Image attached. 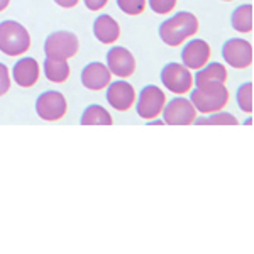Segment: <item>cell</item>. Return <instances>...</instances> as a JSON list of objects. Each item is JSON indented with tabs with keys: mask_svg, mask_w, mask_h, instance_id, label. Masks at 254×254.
Here are the masks:
<instances>
[{
	"mask_svg": "<svg viewBox=\"0 0 254 254\" xmlns=\"http://www.w3.org/2000/svg\"><path fill=\"white\" fill-rule=\"evenodd\" d=\"M198 20L191 12H178L159 26V38L168 46H180L196 34Z\"/></svg>",
	"mask_w": 254,
	"mask_h": 254,
	"instance_id": "obj_1",
	"label": "cell"
},
{
	"mask_svg": "<svg viewBox=\"0 0 254 254\" xmlns=\"http://www.w3.org/2000/svg\"><path fill=\"white\" fill-rule=\"evenodd\" d=\"M190 102L193 104L196 112L200 114H214L222 110L229 102V92L224 83H207L195 87L190 95Z\"/></svg>",
	"mask_w": 254,
	"mask_h": 254,
	"instance_id": "obj_2",
	"label": "cell"
},
{
	"mask_svg": "<svg viewBox=\"0 0 254 254\" xmlns=\"http://www.w3.org/2000/svg\"><path fill=\"white\" fill-rule=\"evenodd\" d=\"M31 48V36L22 24L3 20L0 24V51L7 56H20Z\"/></svg>",
	"mask_w": 254,
	"mask_h": 254,
	"instance_id": "obj_3",
	"label": "cell"
},
{
	"mask_svg": "<svg viewBox=\"0 0 254 254\" xmlns=\"http://www.w3.org/2000/svg\"><path fill=\"white\" fill-rule=\"evenodd\" d=\"M78 38L69 31H56L48 36L44 44V53L49 58L69 60L78 51Z\"/></svg>",
	"mask_w": 254,
	"mask_h": 254,
	"instance_id": "obj_4",
	"label": "cell"
},
{
	"mask_svg": "<svg viewBox=\"0 0 254 254\" xmlns=\"http://www.w3.org/2000/svg\"><path fill=\"white\" fill-rule=\"evenodd\" d=\"M163 122L168 126H188L196 119V109L188 98H171L163 107Z\"/></svg>",
	"mask_w": 254,
	"mask_h": 254,
	"instance_id": "obj_5",
	"label": "cell"
},
{
	"mask_svg": "<svg viewBox=\"0 0 254 254\" xmlns=\"http://www.w3.org/2000/svg\"><path fill=\"white\" fill-rule=\"evenodd\" d=\"M165 104H166L165 92L161 88H158L156 85H147V87H144L139 92V100L136 109L139 117L151 121V119H156L163 112Z\"/></svg>",
	"mask_w": 254,
	"mask_h": 254,
	"instance_id": "obj_6",
	"label": "cell"
},
{
	"mask_svg": "<svg viewBox=\"0 0 254 254\" xmlns=\"http://www.w3.org/2000/svg\"><path fill=\"white\" fill-rule=\"evenodd\" d=\"M161 81L170 92L183 95V93H187L191 90L193 76H191L190 69L187 66H183V64L168 63L161 71Z\"/></svg>",
	"mask_w": 254,
	"mask_h": 254,
	"instance_id": "obj_7",
	"label": "cell"
},
{
	"mask_svg": "<svg viewBox=\"0 0 254 254\" xmlns=\"http://www.w3.org/2000/svg\"><path fill=\"white\" fill-rule=\"evenodd\" d=\"M36 112L43 121H60L66 114V100L60 92L48 90V92L41 93L38 100H36Z\"/></svg>",
	"mask_w": 254,
	"mask_h": 254,
	"instance_id": "obj_8",
	"label": "cell"
},
{
	"mask_svg": "<svg viewBox=\"0 0 254 254\" xmlns=\"http://www.w3.org/2000/svg\"><path fill=\"white\" fill-rule=\"evenodd\" d=\"M222 58L232 68L244 69L253 64V46L246 39H229L222 46Z\"/></svg>",
	"mask_w": 254,
	"mask_h": 254,
	"instance_id": "obj_9",
	"label": "cell"
},
{
	"mask_svg": "<svg viewBox=\"0 0 254 254\" xmlns=\"http://www.w3.org/2000/svg\"><path fill=\"white\" fill-rule=\"evenodd\" d=\"M107 68L119 78H129L136 71V60L132 53L122 46H114L107 53Z\"/></svg>",
	"mask_w": 254,
	"mask_h": 254,
	"instance_id": "obj_10",
	"label": "cell"
},
{
	"mask_svg": "<svg viewBox=\"0 0 254 254\" xmlns=\"http://www.w3.org/2000/svg\"><path fill=\"white\" fill-rule=\"evenodd\" d=\"M107 102L119 112H126L132 107L134 100H136V92L134 87L127 81H112L107 85Z\"/></svg>",
	"mask_w": 254,
	"mask_h": 254,
	"instance_id": "obj_11",
	"label": "cell"
},
{
	"mask_svg": "<svg viewBox=\"0 0 254 254\" xmlns=\"http://www.w3.org/2000/svg\"><path fill=\"white\" fill-rule=\"evenodd\" d=\"M210 60V46L203 39H193L183 48L182 61L188 69H200Z\"/></svg>",
	"mask_w": 254,
	"mask_h": 254,
	"instance_id": "obj_12",
	"label": "cell"
},
{
	"mask_svg": "<svg viewBox=\"0 0 254 254\" xmlns=\"http://www.w3.org/2000/svg\"><path fill=\"white\" fill-rule=\"evenodd\" d=\"M112 73L110 69L102 63H90L81 71V83L88 90H102L110 83Z\"/></svg>",
	"mask_w": 254,
	"mask_h": 254,
	"instance_id": "obj_13",
	"label": "cell"
},
{
	"mask_svg": "<svg viewBox=\"0 0 254 254\" xmlns=\"http://www.w3.org/2000/svg\"><path fill=\"white\" fill-rule=\"evenodd\" d=\"M14 80L19 87L29 88L34 87L36 81L39 80V64L34 58H22L14 64L12 69Z\"/></svg>",
	"mask_w": 254,
	"mask_h": 254,
	"instance_id": "obj_14",
	"label": "cell"
},
{
	"mask_svg": "<svg viewBox=\"0 0 254 254\" xmlns=\"http://www.w3.org/2000/svg\"><path fill=\"white\" fill-rule=\"evenodd\" d=\"M93 34L95 38L104 44H114L121 36V27H119L117 20L110 15L104 14L98 15L93 22Z\"/></svg>",
	"mask_w": 254,
	"mask_h": 254,
	"instance_id": "obj_15",
	"label": "cell"
},
{
	"mask_svg": "<svg viewBox=\"0 0 254 254\" xmlns=\"http://www.w3.org/2000/svg\"><path fill=\"white\" fill-rule=\"evenodd\" d=\"M225 80H227V69L220 63H208L200 69H196L195 73V87L215 83V81L225 83Z\"/></svg>",
	"mask_w": 254,
	"mask_h": 254,
	"instance_id": "obj_16",
	"label": "cell"
},
{
	"mask_svg": "<svg viewBox=\"0 0 254 254\" xmlns=\"http://www.w3.org/2000/svg\"><path fill=\"white\" fill-rule=\"evenodd\" d=\"M44 75L53 83H64L69 76L68 60L46 56V60H44Z\"/></svg>",
	"mask_w": 254,
	"mask_h": 254,
	"instance_id": "obj_17",
	"label": "cell"
},
{
	"mask_svg": "<svg viewBox=\"0 0 254 254\" xmlns=\"http://www.w3.org/2000/svg\"><path fill=\"white\" fill-rule=\"evenodd\" d=\"M81 126H112V116L100 105H88L81 114Z\"/></svg>",
	"mask_w": 254,
	"mask_h": 254,
	"instance_id": "obj_18",
	"label": "cell"
},
{
	"mask_svg": "<svg viewBox=\"0 0 254 254\" xmlns=\"http://www.w3.org/2000/svg\"><path fill=\"white\" fill-rule=\"evenodd\" d=\"M231 22L236 31L251 32L253 31V5L251 3H244V5L237 7V9L232 12Z\"/></svg>",
	"mask_w": 254,
	"mask_h": 254,
	"instance_id": "obj_19",
	"label": "cell"
},
{
	"mask_svg": "<svg viewBox=\"0 0 254 254\" xmlns=\"http://www.w3.org/2000/svg\"><path fill=\"white\" fill-rule=\"evenodd\" d=\"M195 124L198 126H237V119L232 114L227 112H214L208 117H200L195 119Z\"/></svg>",
	"mask_w": 254,
	"mask_h": 254,
	"instance_id": "obj_20",
	"label": "cell"
},
{
	"mask_svg": "<svg viewBox=\"0 0 254 254\" xmlns=\"http://www.w3.org/2000/svg\"><path fill=\"white\" fill-rule=\"evenodd\" d=\"M236 100L239 109L246 114L253 112V83L248 81V83H243L239 88H237L236 93Z\"/></svg>",
	"mask_w": 254,
	"mask_h": 254,
	"instance_id": "obj_21",
	"label": "cell"
},
{
	"mask_svg": "<svg viewBox=\"0 0 254 254\" xmlns=\"http://www.w3.org/2000/svg\"><path fill=\"white\" fill-rule=\"evenodd\" d=\"M119 9L127 15H139L146 9V0H117Z\"/></svg>",
	"mask_w": 254,
	"mask_h": 254,
	"instance_id": "obj_22",
	"label": "cell"
},
{
	"mask_svg": "<svg viewBox=\"0 0 254 254\" xmlns=\"http://www.w3.org/2000/svg\"><path fill=\"white\" fill-rule=\"evenodd\" d=\"M149 7L153 9L156 14H168L175 9L176 0H149Z\"/></svg>",
	"mask_w": 254,
	"mask_h": 254,
	"instance_id": "obj_23",
	"label": "cell"
},
{
	"mask_svg": "<svg viewBox=\"0 0 254 254\" xmlns=\"http://www.w3.org/2000/svg\"><path fill=\"white\" fill-rule=\"evenodd\" d=\"M10 88V75H9V68L3 63H0V97L3 93H7Z\"/></svg>",
	"mask_w": 254,
	"mask_h": 254,
	"instance_id": "obj_24",
	"label": "cell"
},
{
	"mask_svg": "<svg viewBox=\"0 0 254 254\" xmlns=\"http://www.w3.org/2000/svg\"><path fill=\"white\" fill-rule=\"evenodd\" d=\"M85 2V5H87V9L88 10H100V9H104L105 5H107V2L109 0H83Z\"/></svg>",
	"mask_w": 254,
	"mask_h": 254,
	"instance_id": "obj_25",
	"label": "cell"
},
{
	"mask_svg": "<svg viewBox=\"0 0 254 254\" xmlns=\"http://www.w3.org/2000/svg\"><path fill=\"white\" fill-rule=\"evenodd\" d=\"M56 3H58L60 7H64V9H71V7H75L76 3L80 2V0H55Z\"/></svg>",
	"mask_w": 254,
	"mask_h": 254,
	"instance_id": "obj_26",
	"label": "cell"
},
{
	"mask_svg": "<svg viewBox=\"0 0 254 254\" xmlns=\"http://www.w3.org/2000/svg\"><path fill=\"white\" fill-rule=\"evenodd\" d=\"M9 3H10V0H0V12L5 10L7 7H9Z\"/></svg>",
	"mask_w": 254,
	"mask_h": 254,
	"instance_id": "obj_27",
	"label": "cell"
},
{
	"mask_svg": "<svg viewBox=\"0 0 254 254\" xmlns=\"http://www.w3.org/2000/svg\"><path fill=\"white\" fill-rule=\"evenodd\" d=\"M153 121V119H151ZM161 124H165L163 121H153V122H149V126H161Z\"/></svg>",
	"mask_w": 254,
	"mask_h": 254,
	"instance_id": "obj_28",
	"label": "cell"
},
{
	"mask_svg": "<svg viewBox=\"0 0 254 254\" xmlns=\"http://www.w3.org/2000/svg\"><path fill=\"white\" fill-rule=\"evenodd\" d=\"M224 2H231V0H224Z\"/></svg>",
	"mask_w": 254,
	"mask_h": 254,
	"instance_id": "obj_29",
	"label": "cell"
}]
</instances>
